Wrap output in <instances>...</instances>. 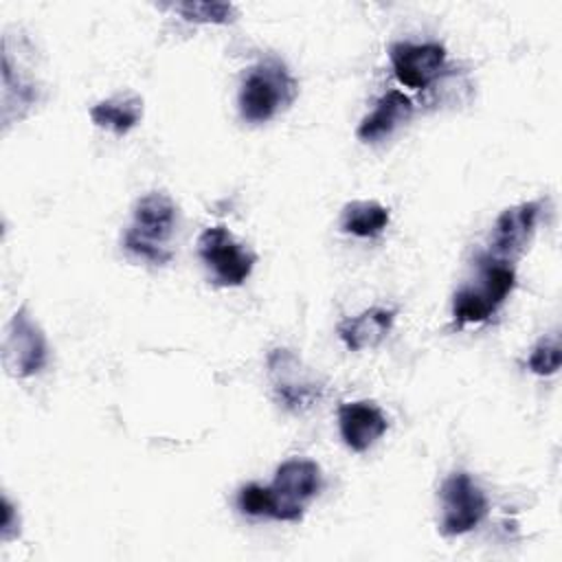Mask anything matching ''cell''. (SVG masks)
<instances>
[{
    "mask_svg": "<svg viewBox=\"0 0 562 562\" xmlns=\"http://www.w3.org/2000/svg\"><path fill=\"white\" fill-rule=\"evenodd\" d=\"M560 364H562V351H560V340L555 334L551 336H542L529 358H527V367L531 373L540 375V378H547V375H553L560 371Z\"/></svg>",
    "mask_w": 562,
    "mask_h": 562,
    "instance_id": "obj_18",
    "label": "cell"
},
{
    "mask_svg": "<svg viewBox=\"0 0 562 562\" xmlns=\"http://www.w3.org/2000/svg\"><path fill=\"white\" fill-rule=\"evenodd\" d=\"M391 222V213L386 206L373 200H353L345 204L342 217H340V228L347 235L360 237V239H371L384 233V228Z\"/></svg>",
    "mask_w": 562,
    "mask_h": 562,
    "instance_id": "obj_14",
    "label": "cell"
},
{
    "mask_svg": "<svg viewBox=\"0 0 562 562\" xmlns=\"http://www.w3.org/2000/svg\"><path fill=\"white\" fill-rule=\"evenodd\" d=\"M268 375L277 402L292 413L310 408L321 395V386L305 375L301 360L290 349L270 351Z\"/></svg>",
    "mask_w": 562,
    "mask_h": 562,
    "instance_id": "obj_9",
    "label": "cell"
},
{
    "mask_svg": "<svg viewBox=\"0 0 562 562\" xmlns=\"http://www.w3.org/2000/svg\"><path fill=\"white\" fill-rule=\"evenodd\" d=\"M411 116H413V101L400 90H389L375 101L373 110L360 121L356 136L364 143H380L389 138L400 125H404Z\"/></svg>",
    "mask_w": 562,
    "mask_h": 562,
    "instance_id": "obj_11",
    "label": "cell"
},
{
    "mask_svg": "<svg viewBox=\"0 0 562 562\" xmlns=\"http://www.w3.org/2000/svg\"><path fill=\"white\" fill-rule=\"evenodd\" d=\"M439 531L446 538H454L476 529L487 516L490 503L474 479L459 470L443 479L439 487Z\"/></svg>",
    "mask_w": 562,
    "mask_h": 562,
    "instance_id": "obj_4",
    "label": "cell"
},
{
    "mask_svg": "<svg viewBox=\"0 0 562 562\" xmlns=\"http://www.w3.org/2000/svg\"><path fill=\"white\" fill-rule=\"evenodd\" d=\"M48 362V342L26 307L15 310L2 340V364L13 378H33Z\"/></svg>",
    "mask_w": 562,
    "mask_h": 562,
    "instance_id": "obj_6",
    "label": "cell"
},
{
    "mask_svg": "<svg viewBox=\"0 0 562 562\" xmlns=\"http://www.w3.org/2000/svg\"><path fill=\"white\" fill-rule=\"evenodd\" d=\"M389 428V419L375 402L356 400L338 406V430L345 446L353 452H367L382 439Z\"/></svg>",
    "mask_w": 562,
    "mask_h": 562,
    "instance_id": "obj_10",
    "label": "cell"
},
{
    "mask_svg": "<svg viewBox=\"0 0 562 562\" xmlns=\"http://www.w3.org/2000/svg\"><path fill=\"white\" fill-rule=\"evenodd\" d=\"M198 255L204 266L211 270V277L217 285L237 288L241 285L252 268L255 252H250L226 226H209L198 239Z\"/></svg>",
    "mask_w": 562,
    "mask_h": 562,
    "instance_id": "obj_5",
    "label": "cell"
},
{
    "mask_svg": "<svg viewBox=\"0 0 562 562\" xmlns=\"http://www.w3.org/2000/svg\"><path fill=\"white\" fill-rule=\"evenodd\" d=\"M90 119L97 127L123 136L143 119V99L138 94H116L103 99L90 108Z\"/></svg>",
    "mask_w": 562,
    "mask_h": 562,
    "instance_id": "obj_13",
    "label": "cell"
},
{
    "mask_svg": "<svg viewBox=\"0 0 562 562\" xmlns=\"http://www.w3.org/2000/svg\"><path fill=\"white\" fill-rule=\"evenodd\" d=\"M187 22L195 24H231L237 15L231 2H178L173 7Z\"/></svg>",
    "mask_w": 562,
    "mask_h": 562,
    "instance_id": "obj_17",
    "label": "cell"
},
{
    "mask_svg": "<svg viewBox=\"0 0 562 562\" xmlns=\"http://www.w3.org/2000/svg\"><path fill=\"white\" fill-rule=\"evenodd\" d=\"M540 213H542V200L507 206L492 226L487 257L514 263L529 248Z\"/></svg>",
    "mask_w": 562,
    "mask_h": 562,
    "instance_id": "obj_7",
    "label": "cell"
},
{
    "mask_svg": "<svg viewBox=\"0 0 562 562\" xmlns=\"http://www.w3.org/2000/svg\"><path fill=\"white\" fill-rule=\"evenodd\" d=\"M2 542L20 536V516H18V509L13 507V503L2 496Z\"/></svg>",
    "mask_w": 562,
    "mask_h": 562,
    "instance_id": "obj_20",
    "label": "cell"
},
{
    "mask_svg": "<svg viewBox=\"0 0 562 562\" xmlns=\"http://www.w3.org/2000/svg\"><path fill=\"white\" fill-rule=\"evenodd\" d=\"M496 310L485 301V296L470 285H463L452 296V316L457 325H474L485 323Z\"/></svg>",
    "mask_w": 562,
    "mask_h": 562,
    "instance_id": "obj_16",
    "label": "cell"
},
{
    "mask_svg": "<svg viewBox=\"0 0 562 562\" xmlns=\"http://www.w3.org/2000/svg\"><path fill=\"white\" fill-rule=\"evenodd\" d=\"M479 266H481V277H479L476 290L485 296V301L494 310H498L516 285V272H514L512 263L492 259L487 255L481 257Z\"/></svg>",
    "mask_w": 562,
    "mask_h": 562,
    "instance_id": "obj_15",
    "label": "cell"
},
{
    "mask_svg": "<svg viewBox=\"0 0 562 562\" xmlns=\"http://www.w3.org/2000/svg\"><path fill=\"white\" fill-rule=\"evenodd\" d=\"M178 222V206L165 191H149L132 206V224L123 235V248L149 263L165 266L173 252L165 248Z\"/></svg>",
    "mask_w": 562,
    "mask_h": 562,
    "instance_id": "obj_1",
    "label": "cell"
},
{
    "mask_svg": "<svg viewBox=\"0 0 562 562\" xmlns=\"http://www.w3.org/2000/svg\"><path fill=\"white\" fill-rule=\"evenodd\" d=\"M237 507L246 516H270L272 509V498H270V487L259 485V483H248L239 487L237 492Z\"/></svg>",
    "mask_w": 562,
    "mask_h": 562,
    "instance_id": "obj_19",
    "label": "cell"
},
{
    "mask_svg": "<svg viewBox=\"0 0 562 562\" xmlns=\"http://www.w3.org/2000/svg\"><path fill=\"white\" fill-rule=\"evenodd\" d=\"M395 310L391 307H369L356 316L338 323L336 331L349 351H364L378 347L391 331L395 323Z\"/></svg>",
    "mask_w": 562,
    "mask_h": 562,
    "instance_id": "obj_12",
    "label": "cell"
},
{
    "mask_svg": "<svg viewBox=\"0 0 562 562\" xmlns=\"http://www.w3.org/2000/svg\"><path fill=\"white\" fill-rule=\"evenodd\" d=\"M299 94L296 79L277 59H263L241 79L237 105L246 123H266L292 105Z\"/></svg>",
    "mask_w": 562,
    "mask_h": 562,
    "instance_id": "obj_2",
    "label": "cell"
},
{
    "mask_svg": "<svg viewBox=\"0 0 562 562\" xmlns=\"http://www.w3.org/2000/svg\"><path fill=\"white\" fill-rule=\"evenodd\" d=\"M268 487L272 498L270 518L296 522L303 518L305 507L318 496L323 487V474L316 461L294 457L277 468Z\"/></svg>",
    "mask_w": 562,
    "mask_h": 562,
    "instance_id": "obj_3",
    "label": "cell"
},
{
    "mask_svg": "<svg viewBox=\"0 0 562 562\" xmlns=\"http://www.w3.org/2000/svg\"><path fill=\"white\" fill-rule=\"evenodd\" d=\"M389 59L393 66V75L402 86L411 90H424L443 72L446 48L437 42H395L389 48Z\"/></svg>",
    "mask_w": 562,
    "mask_h": 562,
    "instance_id": "obj_8",
    "label": "cell"
}]
</instances>
